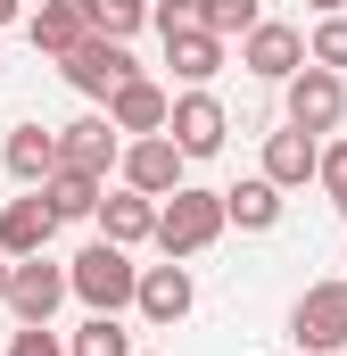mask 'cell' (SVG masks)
<instances>
[{"label": "cell", "mask_w": 347, "mask_h": 356, "mask_svg": "<svg viewBox=\"0 0 347 356\" xmlns=\"http://www.w3.org/2000/svg\"><path fill=\"white\" fill-rule=\"evenodd\" d=\"M67 356H133V332H124L116 315H91L83 332L67 340Z\"/></svg>", "instance_id": "22"}, {"label": "cell", "mask_w": 347, "mask_h": 356, "mask_svg": "<svg viewBox=\"0 0 347 356\" xmlns=\"http://www.w3.org/2000/svg\"><path fill=\"white\" fill-rule=\"evenodd\" d=\"M306 8H314V17H339V8H347V0H306Z\"/></svg>", "instance_id": "30"}, {"label": "cell", "mask_w": 347, "mask_h": 356, "mask_svg": "<svg viewBox=\"0 0 347 356\" xmlns=\"http://www.w3.org/2000/svg\"><path fill=\"white\" fill-rule=\"evenodd\" d=\"M182 166H190V149L174 133H141V141H124V166L116 175L133 182V191H149V199H174L182 191Z\"/></svg>", "instance_id": "7"}, {"label": "cell", "mask_w": 347, "mask_h": 356, "mask_svg": "<svg viewBox=\"0 0 347 356\" xmlns=\"http://www.w3.org/2000/svg\"><path fill=\"white\" fill-rule=\"evenodd\" d=\"M58 149H67V166H83V175L124 166V133H116V116H75V124L58 133Z\"/></svg>", "instance_id": "17"}, {"label": "cell", "mask_w": 347, "mask_h": 356, "mask_svg": "<svg viewBox=\"0 0 347 356\" xmlns=\"http://www.w3.org/2000/svg\"><path fill=\"white\" fill-rule=\"evenodd\" d=\"M58 75H67V83L83 91V99H116V91L133 83L141 67H133V50H124L116 33H91V42H75V50L58 58Z\"/></svg>", "instance_id": "4"}, {"label": "cell", "mask_w": 347, "mask_h": 356, "mask_svg": "<svg viewBox=\"0 0 347 356\" xmlns=\"http://www.w3.org/2000/svg\"><path fill=\"white\" fill-rule=\"evenodd\" d=\"M166 133L190 149V158H215V149H223V133H232V116H223V99H215V91L198 83V91H182V99H174V124H166Z\"/></svg>", "instance_id": "13"}, {"label": "cell", "mask_w": 347, "mask_h": 356, "mask_svg": "<svg viewBox=\"0 0 347 356\" xmlns=\"http://www.w3.org/2000/svg\"><path fill=\"white\" fill-rule=\"evenodd\" d=\"M264 175L281 182V191L323 182V133H306V124H289V116H281V133H264Z\"/></svg>", "instance_id": "8"}, {"label": "cell", "mask_w": 347, "mask_h": 356, "mask_svg": "<svg viewBox=\"0 0 347 356\" xmlns=\"http://www.w3.org/2000/svg\"><path fill=\"white\" fill-rule=\"evenodd\" d=\"M281 116H289V124H306V133H339V116H347V75L306 58V67L281 83Z\"/></svg>", "instance_id": "3"}, {"label": "cell", "mask_w": 347, "mask_h": 356, "mask_svg": "<svg viewBox=\"0 0 347 356\" xmlns=\"http://www.w3.org/2000/svg\"><path fill=\"white\" fill-rule=\"evenodd\" d=\"M42 191H50L58 224H83V216H99V199H108V175H83V166H58V175L42 182Z\"/></svg>", "instance_id": "20"}, {"label": "cell", "mask_w": 347, "mask_h": 356, "mask_svg": "<svg viewBox=\"0 0 347 356\" xmlns=\"http://www.w3.org/2000/svg\"><path fill=\"white\" fill-rule=\"evenodd\" d=\"M25 17H33L25 0H0V25H25Z\"/></svg>", "instance_id": "28"}, {"label": "cell", "mask_w": 347, "mask_h": 356, "mask_svg": "<svg viewBox=\"0 0 347 356\" xmlns=\"http://www.w3.org/2000/svg\"><path fill=\"white\" fill-rule=\"evenodd\" d=\"M198 25L223 33V42H248V33L264 25V8H257V0H198Z\"/></svg>", "instance_id": "21"}, {"label": "cell", "mask_w": 347, "mask_h": 356, "mask_svg": "<svg viewBox=\"0 0 347 356\" xmlns=\"http://www.w3.org/2000/svg\"><path fill=\"white\" fill-rule=\"evenodd\" d=\"M166 67L182 75V83H215L223 75V33H207V25H190V33H166Z\"/></svg>", "instance_id": "18"}, {"label": "cell", "mask_w": 347, "mask_h": 356, "mask_svg": "<svg viewBox=\"0 0 347 356\" xmlns=\"http://www.w3.org/2000/svg\"><path fill=\"white\" fill-rule=\"evenodd\" d=\"M0 166L25 182V191H42V182L67 166V149H58V133H42V124H17V133L0 141Z\"/></svg>", "instance_id": "16"}, {"label": "cell", "mask_w": 347, "mask_h": 356, "mask_svg": "<svg viewBox=\"0 0 347 356\" xmlns=\"http://www.w3.org/2000/svg\"><path fill=\"white\" fill-rule=\"evenodd\" d=\"M67 298H75V273L58 257H17V282H8V315L17 323H50Z\"/></svg>", "instance_id": "6"}, {"label": "cell", "mask_w": 347, "mask_h": 356, "mask_svg": "<svg viewBox=\"0 0 347 356\" xmlns=\"http://www.w3.org/2000/svg\"><path fill=\"white\" fill-rule=\"evenodd\" d=\"M8 356H67V348H58L50 323H17V332H8Z\"/></svg>", "instance_id": "26"}, {"label": "cell", "mask_w": 347, "mask_h": 356, "mask_svg": "<svg viewBox=\"0 0 347 356\" xmlns=\"http://www.w3.org/2000/svg\"><path fill=\"white\" fill-rule=\"evenodd\" d=\"M133 307H141L158 332H166V323H182V315L198 307V282H190V266H182V257H166V266H141V298H133Z\"/></svg>", "instance_id": "12"}, {"label": "cell", "mask_w": 347, "mask_h": 356, "mask_svg": "<svg viewBox=\"0 0 347 356\" xmlns=\"http://www.w3.org/2000/svg\"><path fill=\"white\" fill-rule=\"evenodd\" d=\"M223 191H198V182H182L166 207H158V249L166 257H207L215 241H223Z\"/></svg>", "instance_id": "1"}, {"label": "cell", "mask_w": 347, "mask_h": 356, "mask_svg": "<svg viewBox=\"0 0 347 356\" xmlns=\"http://www.w3.org/2000/svg\"><path fill=\"white\" fill-rule=\"evenodd\" d=\"M158 207H166V199H149V191H133V182H124V191H108V199H99V216H91V224H99V241L141 249V241H158Z\"/></svg>", "instance_id": "10"}, {"label": "cell", "mask_w": 347, "mask_h": 356, "mask_svg": "<svg viewBox=\"0 0 347 356\" xmlns=\"http://www.w3.org/2000/svg\"><path fill=\"white\" fill-rule=\"evenodd\" d=\"M50 232H58L50 191H25V199L0 207V249H8V257H50Z\"/></svg>", "instance_id": "11"}, {"label": "cell", "mask_w": 347, "mask_h": 356, "mask_svg": "<svg viewBox=\"0 0 347 356\" xmlns=\"http://www.w3.org/2000/svg\"><path fill=\"white\" fill-rule=\"evenodd\" d=\"M198 25V0H158V33H190Z\"/></svg>", "instance_id": "27"}, {"label": "cell", "mask_w": 347, "mask_h": 356, "mask_svg": "<svg viewBox=\"0 0 347 356\" xmlns=\"http://www.w3.org/2000/svg\"><path fill=\"white\" fill-rule=\"evenodd\" d=\"M339 356H347V348H339Z\"/></svg>", "instance_id": "31"}, {"label": "cell", "mask_w": 347, "mask_h": 356, "mask_svg": "<svg viewBox=\"0 0 347 356\" xmlns=\"http://www.w3.org/2000/svg\"><path fill=\"white\" fill-rule=\"evenodd\" d=\"M149 17H158L149 0H91V33H116V42H133Z\"/></svg>", "instance_id": "23"}, {"label": "cell", "mask_w": 347, "mask_h": 356, "mask_svg": "<svg viewBox=\"0 0 347 356\" xmlns=\"http://www.w3.org/2000/svg\"><path fill=\"white\" fill-rule=\"evenodd\" d=\"M223 216H232L240 232H273V224H281V182H273V175L232 182V191H223Z\"/></svg>", "instance_id": "19"}, {"label": "cell", "mask_w": 347, "mask_h": 356, "mask_svg": "<svg viewBox=\"0 0 347 356\" xmlns=\"http://www.w3.org/2000/svg\"><path fill=\"white\" fill-rule=\"evenodd\" d=\"M108 116H116V133H124V141L166 133V124H174V91H166V83H149V75H133V83L108 99Z\"/></svg>", "instance_id": "15"}, {"label": "cell", "mask_w": 347, "mask_h": 356, "mask_svg": "<svg viewBox=\"0 0 347 356\" xmlns=\"http://www.w3.org/2000/svg\"><path fill=\"white\" fill-rule=\"evenodd\" d=\"M8 282H17V257L0 249V307H8Z\"/></svg>", "instance_id": "29"}, {"label": "cell", "mask_w": 347, "mask_h": 356, "mask_svg": "<svg viewBox=\"0 0 347 356\" xmlns=\"http://www.w3.org/2000/svg\"><path fill=\"white\" fill-rule=\"evenodd\" d=\"M25 42H33L42 58H67L75 42H91V0H42V8L25 17Z\"/></svg>", "instance_id": "14"}, {"label": "cell", "mask_w": 347, "mask_h": 356, "mask_svg": "<svg viewBox=\"0 0 347 356\" xmlns=\"http://www.w3.org/2000/svg\"><path fill=\"white\" fill-rule=\"evenodd\" d=\"M240 67H248L257 83H289V75L306 67V33H298V25H281V17H264L257 33L240 42Z\"/></svg>", "instance_id": "9"}, {"label": "cell", "mask_w": 347, "mask_h": 356, "mask_svg": "<svg viewBox=\"0 0 347 356\" xmlns=\"http://www.w3.org/2000/svg\"><path fill=\"white\" fill-rule=\"evenodd\" d=\"M289 340L314 348V356L347 348V282H306V298L289 307Z\"/></svg>", "instance_id": "5"}, {"label": "cell", "mask_w": 347, "mask_h": 356, "mask_svg": "<svg viewBox=\"0 0 347 356\" xmlns=\"http://www.w3.org/2000/svg\"><path fill=\"white\" fill-rule=\"evenodd\" d=\"M306 58H314V67H339V75H347V8H339V17H323V25L306 33Z\"/></svg>", "instance_id": "24"}, {"label": "cell", "mask_w": 347, "mask_h": 356, "mask_svg": "<svg viewBox=\"0 0 347 356\" xmlns=\"http://www.w3.org/2000/svg\"><path fill=\"white\" fill-rule=\"evenodd\" d=\"M323 191H331V207L347 224V141H323Z\"/></svg>", "instance_id": "25"}, {"label": "cell", "mask_w": 347, "mask_h": 356, "mask_svg": "<svg viewBox=\"0 0 347 356\" xmlns=\"http://www.w3.org/2000/svg\"><path fill=\"white\" fill-rule=\"evenodd\" d=\"M67 273H75V298H83L91 315H124V307L141 298V266H133V249H116V241H91Z\"/></svg>", "instance_id": "2"}]
</instances>
